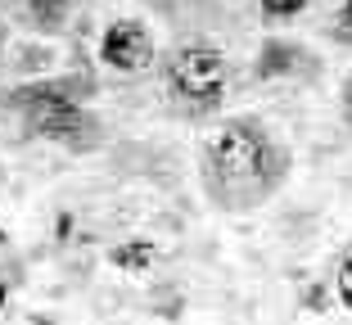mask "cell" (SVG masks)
<instances>
[{"instance_id":"6da1fadb","label":"cell","mask_w":352,"mask_h":325,"mask_svg":"<svg viewBox=\"0 0 352 325\" xmlns=\"http://www.w3.org/2000/svg\"><path fill=\"white\" fill-rule=\"evenodd\" d=\"M294 158L262 117H230L204 145L199 181L217 212H258L289 181Z\"/></svg>"},{"instance_id":"7a4b0ae2","label":"cell","mask_w":352,"mask_h":325,"mask_svg":"<svg viewBox=\"0 0 352 325\" xmlns=\"http://www.w3.org/2000/svg\"><path fill=\"white\" fill-rule=\"evenodd\" d=\"M95 95L91 73H68V77H41V82L19 86L14 95H5V109L23 117L28 136L54 140V145L86 154L100 145V122L86 113L82 100Z\"/></svg>"},{"instance_id":"3957f363","label":"cell","mask_w":352,"mask_h":325,"mask_svg":"<svg viewBox=\"0 0 352 325\" xmlns=\"http://www.w3.org/2000/svg\"><path fill=\"white\" fill-rule=\"evenodd\" d=\"M163 82L172 104L186 117H208L221 109V100L230 91V59L212 41H186L176 50H167Z\"/></svg>"},{"instance_id":"277c9868","label":"cell","mask_w":352,"mask_h":325,"mask_svg":"<svg viewBox=\"0 0 352 325\" xmlns=\"http://www.w3.org/2000/svg\"><path fill=\"white\" fill-rule=\"evenodd\" d=\"M158 59V45H154V32L145 27L140 19H113L100 36V63L113 68L122 77L135 73H149Z\"/></svg>"},{"instance_id":"5b68a950","label":"cell","mask_w":352,"mask_h":325,"mask_svg":"<svg viewBox=\"0 0 352 325\" xmlns=\"http://www.w3.org/2000/svg\"><path fill=\"white\" fill-rule=\"evenodd\" d=\"M302 73H316L311 63V50H302L298 41H285V36H267L253 59V77L258 82H285V77H302Z\"/></svg>"},{"instance_id":"8992f818","label":"cell","mask_w":352,"mask_h":325,"mask_svg":"<svg viewBox=\"0 0 352 325\" xmlns=\"http://www.w3.org/2000/svg\"><path fill=\"white\" fill-rule=\"evenodd\" d=\"M109 258H113V267L140 276V271H149V267L158 262V244L154 240H122L113 253H109Z\"/></svg>"},{"instance_id":"52a82bcc","label":"cell","mask_w":352,"mask_h":325,"mask_svg":"<svg viewBox=\"0 0 352 325\" xmlns=\"http://www.w3.org/2000/svg\"><path fill=\"white\" fill-rule=\"evenodd\" d=\"M23 5L36 19V27H63L68 19V0H23Z\"/></svg>"},{"instance_id":"ba28073f","label":"cell","mask_w":352,"mask_h":325,"mask_svg":"<svg viewBox=\"0 0 352 325\" xmlns=\"http://www.w3.org/2000/svg\"><path fill=\"white\" fill-rule=\"evenodd\" d=\"M334 298L352 312V244L339 253V262H334Z\"/></svg>"},{"instance_id":"9c48e42d","label":"cell","mask_w":352,"mask_h":325,"mask_svg":"<svg viewBox=\"0 0 352 325\" xmlns=\"http://www.w3.org/2000/svg\"><path fill=\"white\" fill-rule=\"evenodd\" d=\"M262 5V19L267 23H289V19H298L302 10H307L311 0H258Z\"/></svg>"},{"instance_id":"30bf717a","label":"cell","mask_w":352,"mask_h":325,"mask_svg":"<svg viewBox=\"0 0 352 325\" xmlns=\"http://www.w3.org/2000/svg\"><path fill=\"white\" fill-rule=\"evenodd\" d=\"M330 36L339 45H352V0H334V23H330Z\"/></svg>"},{"instance_id":"8fae6325","label":"cell","mask_w":352,"mask_h":325,"mask_svg":"<svg viewBox=\"0 0 352 325\" xmlns=\"http://www.w3.org/2000/svg\"><path fill=\"white\" fill-rule=\"evenodd\" d=\"M330 284H334V280H330ZM330 284H307V294H302L298 303L307 307V312L325 316V312H330Z\"/></svg>"},{"instance_id":"7c38bea8","label":"cell","mask_w":352,"mask_h":325,"mask_svg":"<svg viewBox=\"0 0 352 325\" xmlns=\"http://www.w3.org/2000/svg\"><path fill=\"white\" fill-rule=\"evenodd\" d=\"M54 240H73V212H59V226H54Z\"/></svg>"},{"instance_id":"4fadbf2b","label":"cell","mask_w":352,"mask_h":325,"mask_svg":"<svg viewBox=\"0 0 352 325\" xmlns=\"http://www.w3.org/2000/svg\"><path fill=\"white\" fill-rule=\"evenodd\" d=\"M339 104H343V117H348V126H352V77L343 82V95H339Z\"/></svg>"},{"instance_id":"5bb4252c","label":"cell","mask_w":352,"mask_h":325,"mask_svg":"<svg viewBox=\"0 0 352 325\" xmlns=\"http://www.w3.org/2000/svg\"><path fill=\"white\" fill-rule=\"evenodd\" d=\"M0 307H5V284H0Z\"/></svg>"},{"instance_id":"9a60e30c","label":"cell","mask_w":352,"mask_h":325,"mask_svg":"<svg viewBox=\"0 0 352 325\" xmlns=\"http://www.w3.org/2000/svg\"><path fill=\"white\" fill-rule=\"evenodd\" d=\"M0 249H5V231H0Z\"/></svg>"},{"instance_id":"2e32d148","label":"cell","mask_w":352,"mask_h":325,"mask_svg":"<svg viewBox=\"0 0 352 325\" xmlns=\"http://www.w3.org/2000/svg\"><path fill=\"white\" fill-rule=\"evenodd\" d=\"M0 36H5V27H0Z\"/></svg>"}]
</instances>
